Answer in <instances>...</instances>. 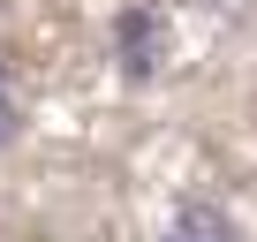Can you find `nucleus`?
I'll return each instance as SVG.
<instances>
[{
    "instance_id": "7ed1b4c3",
    "label": "nucleus",
    "mask_w": 257,
    "mask_h": 242,
    "mask_svg": "<svg viewBox=\"0 0 257 242\" xmlns=\"http://www.w3.org/2000/svg\"><path fill=\"white\" fill-rule=\"evenodd\" d=\"M0 137H8V91H0Z\"/></svg>"
},
{
    "instance_id": "f03ea898",
    "label": "nucleus",
    "mask_w": 257,
    "mask_h": 242,
    "mask_svg": "<svg viewBox=\"0 0 257 242\" xmlns=\"http://www.w3.org/2000/svg\"><path fill=\"white\" fill-rule=\"evenodd\" d=\"M167 242H234V219L212 197H182L174 219H167Z\"/></svg>"
},
{
    "instance_id": "f257e3e1",
    "label": "nucleus",
    "mask_w": 257,
    "mask_h": 242,
    "mask_svg": "<svg viewBox=\"0 0 257 242\" xmlns=\"http://www.w3.org/2000/svg\"><path fill=\"white\" fill-rule=\"evenodd\" d=\"M113 46H121V76L128 83H152L167 61V16L159 8H121L113 16Z\"/></svg>"
}]
</instances>
